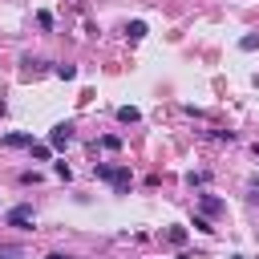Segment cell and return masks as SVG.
I'll return each instance as SVG.
<instances>
[{
    "instance_id": "obj_1",
    "label": "cell",
    "mask_w": 259,
    "mask_h": 259,
    "mask_svg": "<svg viewBox=\"0 0 259 259\" xmlns=\"http://www.w3.org/2000/svg\"><path fill=\"white\" fill-rule=\"evenodd\" d=\"M69 142H73V125H69V121H61V125H53V130H49V146H57V150H61V146H69Z\"/></svg>"
},
{
    "instance_id": "obj_2",
    "label": "cell",
    "mask_w": 259,
    "mask_h": 259,
    "mask_svg": "<svg viewBox=\"0 0 259 259\" xmlns=\"http://www.w3.org/2000/svg\"><path fill=\"white\" fill-rule=\"evenodd\" d=\"M8 227H32V206H12L8 210Z\"/></svg>"
},
{
    "instance_id": "obj_3",
    "label": "cell",
    "mask_w": 259,
    "mask_h": 259,
    "mask_svg": "<svg viewBox=\"0 0 259 259\" xmlns=\"http://www.w3.org/2000/svg\"><path fill=\"white\" fill-rule=\"evenodd\" d=\"M198 206H202V214H219V210H223V198H214V194H198Z\"/></svg>"
},
{
    "instance_id": "obj_4",
    "label": "cell",
    "mask_w": 259,
    "mask_h": 259,
    "mask_svg": "<svg viewBox=\"0 0 259 259\" xmlns=\"http://www.w3.org/2000/svg\"><path fill=\"white\" fill-rule=\"evenodd\" d=\"M4 146H12V150H24V146H32V134H4Z\"/></svg>"
},
{
    "instance_id": "obj_5",
    "label": "cell",
    "mask_w": 259,
    "mask_h": 259,
    "mask_svg": "<svg viewBox=\"0 0 259 259\" xmlns=\"http://www.w3.org/2000/svg\"><path fill=\"white\" fill-rule=\"evenodd\" d=\"M109 182H113V186H117V194H125V190H130V182H134V178H130V170H113V178H109Z\"/></svg>"
},
{
    "instance_id": "obj_6",
    "label": "cell",
    "mask_w": 259,
    "mask_h": 259,
    "mask_svg": "<svg viewBox=\"0 0 259 259\" xmlns=\"http://www.w3.org/2000/svg\"><path fill=\"white\" fill-rule=\"evenodd\" d=\"M162 235H166V243H174V247H182V243H186V227H166Z\"/></svg>"
},
{
    "instance_id": "obj_7",
    "label": "cell",
    "mask_w": 259,
    "mask_h": 259,
    "mask_svg": "<svg viewBox=\"0 0 259 259\" xmlns=\"http://www.w3.org/2000/svg\"><path fill=\"white\" fill-rule=\"evenodd\" d=\"M138 117H142V113H138L134 105H121V109H117V121H125V125H134Z\"/></svg>"
},
{
    "instance_id": "obj_8",
    "label": "cell",
    "mask_w": 259,
    "mask_h": 259,
    "mask_svg": "<svg viewBox=\"0 0 259 259\" xmlns=\"http://www.w3.org/2000/svg\"><path fill=\"white\" fill-rule=\"evenodd\" d=\"M24 255V247H16V243H0V259H20Z\"/></svg>"
},
{
    "instance_id": "obj_9",
    "label": "cell",
    "mask_w": 259,
    "mask_h": 259,
    "mask_svg": "<svg viewBox=\"0 0 259 259\" xmlns=\"http://www.w3.org/2000/svg\"><path fill=\"white\" fill-rule=\"evenodd\" d=\"M125 32H130V40H142V36H146V20H130Z\"/></svg>"
},
{
    "instance_id": "obj_10",
    "label": "cell",
    "mask_w": 259,
    "mask_h": 259,
    "mask_svg": "<svg viewBox=\"0 0 259 259\" xmlns=\"http://www.w3.org/2000/svg\"><path fill=\"white\" fill-rule=\"evenodd\" d=\"M28 150H32V158H36V162H49V158H53V146H36V142H32Z\"/></svg>"
},
{
    "instance_id": "obj_11",
    "label": "cell",
    "mask_w": 259,
    "mask_h": 259,
    "mask_svg": "<svg viewBox=\"0 0 259 259\" xmlns=\"http://www.w3.org/2000/svg\"><path fill=\"white\" fill-rule=\"evenodd\" d=\"M53 73H57V77H61V81H73V77H77V65H57V69H53Z\"/></svg>"
},
{
    "instance_id": "obj_12",
    "label": "cell",
    "mask_w": 259,
    "mask_h": 259,
    "mask_svg": "<svg viewBox=\"0 0 259 259\" xmlns=\"http://www.w3.org/2000/svg\"><path fill=\"white\" fill-rule=\"evenodd\" d=\"M194 231H202V235H210L214 227H210V219H206V214H194Z\"/></svg>"
},
{
    "instance_id": "obj_13",
    "label": "cell",
    "mask_w": 259,
    "mask_h": 259,
    "mask_svg": "<svg viewBox=\"0 0 259 259\" xmlns=\"http://www.w3.org/2000/svg\"><path fill=\"white\" fill-rule=\"evenodd\" d=\"M239 49H247V53H251V49H259V32H247V36L239 40Z\"/></svg>"
},
{
    "instance_id": "obj_14",
    "label": "cell",
    "mask_w": 259,
    "mask_h": 259,
    "mask_svg": "<svg viewBox=\"0 0 259 259\" xmlns=\"http://www.w3.org/2000/svg\"><path fill=\"white\" fill-rule=\"evenodd\" d=\"M101 146H105V150H121V138H117V134H105Z\"/></svg>"
},
{
    "instance_id": "obj_15",
    "label": "cell",
    "mask_w": 259,
    "mask_h": 259,
    "mask_svg": "<svg viewBox=\"0 0 259 259\" xmlns=\"http://www.w3.org/2000/svg\"><path fill=\"white\" fill-rule=\"evenodd\" d=\"M93 170H97V178H105V182L113 178V166H105V162H101V166H93Z\"/></svg>"
},
{
    "instance_id": "obj_16",
    "label": "cell",
    "mask_w": 259,
    "mask_h": 259,
    "mask_svg": "<svg viewBox=\"0 0 259 259\" xmlns=\"http://www.w3.org/2000/svg\"><path fill=\"white\" fill-rule=\"evenodd\" d=\"M20 182H24V186H28V182L36 186V182H40V174H36V170H24V174H20Z\"/></svg>"
},
{
    "instance_id": "obj_17",
    "label": "cell",
    "mask_w": 259,
    "mask_h": 259,
    "mask_svg": "<svg viewBox=\"0 0 259 259\" xmlns=\"http://www.w3.org/2000/svg\"><path fill=\"white\" fill-rule=\"evenodd\" d=\"M251 202H259V182H251Z\"/></svg>"
},
{
    "instance_id": "obj_18",
    "label": "cell",
    "mask_w": 259,
    "mask_h": 259,
    "mask_svg": "<svg viewBox=\"0 0 259 259\" xmlns=\"http://www.w3.org/2000/svg\"><path fill=\"white\" fill-rule=\"evenodd\" d=\"M49 259H65V255H49Z\"/></svg>"
},
{
    "instance_id": "obj_19",
    "label": "cell",
    "mask_w": 259,
    "mask_h": 259,
    "mask_svg": "<svg viewBox=\"0 0 259 259\" xmlns=\"http://www.w3.org/2000/svg\"><path fill=\"white\" fill-rule=\"evenodd\" d=\"M0 113H4V101H0Z\"/></svg>"
}]
</instances>
